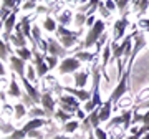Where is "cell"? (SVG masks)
I'll return each mask as SVG.
<instances>
[{
    "label": "cell",
    "instance_id": "b9f144b4",
    "mask_svg": "<svg viewBox=\"0 0 149 139\" xmlns=\"http://www.w3.org/2000/svg\"><path fill=\"white\" fill-rule=\"evenodd\" d=\"M118 124H124V119H123V116H116L114 119H111V121L108 123L106 128H113V126H118Z\"/></svg>",
    "mask_w": 149,
    "mask_h": 139
},
{
    "label": "cell",
    "instance_id": "ba28073f",
    "mask_svg": "<svg viewBox=\"0 0 149 139\" xmlns=\"http://www.w3.org/2000/svg\"><path fill=\"white\" fill-rule=\"evenodd\" d=\"M48 55H52V56H56V58H68L66 56V48H65L63 45L56 40V38H48Z\"/></svg>",
    "mask_w": 149,
    "mask_h": 139
},
{
    "label": "cell",
    "instance_id": "ac0fdd59",
    "mask_svg": "<svg viewBox=\"0 0 149 139\" xmlns=\"http://www.w3.org/2000/svg\"><path fill=\"white\" fill-rule=\"evenodd\" d=\"M88 73L86 71H76L74 73V86L78 88V90H83L88 83Z\"/></svg>",
    "mask_w": 149,
    "mask_h": 139
},
{
    "label": "cell",
    "instance_id": "277c9868",
    "mask_svg": "<svg viewBox=\"0 0 149 139\" xmlns=\"http://www.w3.org/2000/svg\"><path fill=\"white\" fill-rule=\"evenodd\" d=\"M129 75H131V71H124V75L119 78V83L116 85V88L113 90L111 96H109V99H111L113 103L119 101L124 95H126V91H128V80H129Z\"/></svg>",
    "mask_w": 149,
    "mask_h": 139
},
{
    "label": "cell",
    "instance_id": "3957f363",
    "mask_svg": "<svg viewBox=\"0 0 149 139\" xmlns=\"http://www.w3.org/2000/svg\"><path fill=\"white\" fill-rule=\"evenodd\" d=\"M103 35H104V22L96 20L95 27L90 28V32L86 33V38H85V42H83V48H90V47L96 45Z\"/></svg>",
    "mask_w": 149,
    "mask_h": 139
},
{
    "label": "cell",
    "instance_id": "8fae6325",
    "mask_svg": "<svg viewBox=\"0 0 149 139\" xmlns=\"http://www.w3.org/2000/svg\"><path fill=\"white\" fill-rule=\"evenodd\" d=\"M144 47H146V38H144L143 35H138V37H136V43H134V48H133V53H131V58H129L128 66H126V71H131V70H133V61L136 60L138 53L144 48Z\"/></svg>",
    "mask_w": 149,
    "mask_h": 139
},
{
    "label": "cell",
    "instance_id": "f546056e",
    "mask_svg": "<svg viewBox=\"0 0 149 139\" xmlns=\"http://www.w3.org/2000/svg\"><path fill=\"white\" fill-rule=\"evenodd\" d=\"M0 58H2V61H5V60H8V51L12 53V48H10V45L7 42H2V45H0Z\"/></svg>",
    "mask_w": 149,
    "mask_h": 139
},
{
    "label": "cell",
    "instance_id": "d6986e66",
    "mask_svg": "<svg viewBox=\"0 0 149 139\" xmlns=\"http://www.w3.org/2000/svg\"><path fill=\"white\" fill-rule=\"evenodd\" d=\"M98 56V53H90V51H81V50H76L74 51V58L80 60L81 63L83 61H93V60Z\"/></svg>",
    "mask_w": 149,
    "mask_h": 139
},
{
    "label": "cell",
    "instance_id": "9a60e30c",
    "mask_svg": "<svg viewBox=\"0 0 149 139\" xmlns=\"http://www.w3.org/2000/svg\"><path fill=\"white\" fill-rule=\"evenodd\" d=\"M65 91H68L71 96H74L78 101H90L93 95H91V91H86V90H76V88H65Z\"/></svg>",
    "mask_w": 149,
    "mask_h": 139
},
{
    "label": "cell",
    "instance_id": "4316f807",
    "mask_svg": "<svg viewBox=\"0 0 149 139\" xmlns=\"http://www.w3.org/2000/svg\"><path fill=\"white\" fill-rule=\"evenodd\" d=\"M55 118L58 119V121H61L63 124H66V123H70V121H71L73 114H70V113H65L63 109H58V111L55 113Z\"/></svg>",
    "mask_w": 149,
    "mask_h": 139
},
{
    "label": "cell",
    "instance_id": "30bf717a",
    "mask_svg": "<svg viewBox=\"0 0 149 139\" xmlns=\"http://www.w3.org/2000/svg\"><path fill=\"white\" fill-rule=\"evenodd\" d=\"M10 70L15 71L17 75H18L20 81L27 78V76H25V61H23L22 58H18L17 55H12L10 56Z\"/></svg>",
    "mask_w": 149,
    "mask_h": 139
},
{
    "label": "cell",
    "instance_id": "60d3db41",
    "mask_svg": "<svg viewBox=\"0 0 149 139\" xmlns=\"http://www.w3.org/2000/svg\"><path fill=\"white\" fill-rule=\"evenodd\" d=\"M2 7H5L8 10H15L17 7H18V3L13 2V0H3V2H2Z\"/></svg>",
    "mask_w": 149,
    "mask_h": 139
},
{
    "label": "cell",
    "instance_id": "7402d4cb",
    "mask_svg": "<svg viewBox=\"0 0 149 139\" xmlns=\"http://www.w3.org/2000/svg\"><path fill=\"white\" fill-rule=\"evenodd\" d=\"M15 55L18 56V58H22L23 61H28V60L33 58V51L32 50H28V48H17Z\"/></svg>",
    "mask_w": 149,
    "mask_h": 139
},
{
    "label": "cell",
    "instance_id": "9c48e42d",
    "mask_svg": "<svg viewBox=\"0 0 149 139\" xmlns=\"http://www.w3.org/2000/svg\"><path fill=\"white\" fill-rule=\"evenodd\" d=\"M128 15H129V10L124 13V15L119 18V20L114 22V25H113V33H114V42H118L119 38H123V35H124V30H126V27L129 25V20H128Z\"/></svg>",
    "mask_w": 149,
    "mask_h": 139
},
{
    "label": "cell",
    "instance_id": "4fadbf2b",
    "mask_svg": "<svg viewBox=\"0 0 149 139\" xmlns=\"http://www.w3.org/2000/svg\"><path fill=\"white\" fill-rule=\"evenodd\" d=\"M22 85H23V88H25V91H27V95L32 98L33 101H35V103H38V101L42 103V95H40V91L37 90V86H33L27 78H25V80H22Z\"/></svg>",
    "mask_w": 149,
    "mask_h": 139
},
{
    "label": "cell",
    "instance_id": "603a6c76",
    "mask_svg": "<svg viewBox=\"0 0 149 139\" xmlns=\"http://www.w3.org/2000/svg\"><path fill=\"white\" fill-rule=\"evenodd\" d=\"M56 35L60 37H78L80 35V32H71V30H68L66 27H63V25H58V28H56Z\"/></svg>",
    "mask_w": 149,
    "mask_h": 139
},
{
    "label": "cell",
    "instance_id": "6da1fadb",
    "mask_svg": "<svg viewBox=\"0 0 149 139\" xmlns=\"http://www.w3.org/2000/svg\"><path fill=\"white\" fill-rule=\"evenodd\" d=\"M100 78H101V68L100 66H95L93 68V90H91V98L90 101H86L83 104V109L86 113H93L96 108H101V96H100Z\"/></svg>",
    "mask_w": 149,
    "mask_h": 139
},
{
    "label": "cell",
    "instance_id": "816d5d0a",
    "mask_svg": "<svg viewBox=\"0 0 149 139\" xmlns=\"http://www.w3.org/2000/svg\"><path fill=\"white\" fill-rule=\"evenodd\" d=\"M88 139H96V136H95V129H90V131H88Z\"/></svg>",
    "mask_w": 149,
    "mask_h": 139
},
{
    "label": "cell",
    "instance_id": "f6af8a7d",
    "mask_svg": "<svg viewBox=\"0 0 149 139\" xmlns=\"http://www.w3.org/2000/svg\"><path fill=\"white\" fill-rule=\"evenodd\" d=\"M28 138H32V139H43V134L37 129V131H30V133H28Z\"/></svg>",
    "mask_w": 149,
    "mask_h": 139
},
{
    "label": "cell",
    "instance_id": "ee69618b",
    "mask_svg": "<svg viewBox=\"0 0 149 139\" xmlns=\"http://www.w3.org/2000/svg\"><path fill=\"white\" fill-rule=\"evenodd\" d=\"M22 99H23V101H22V103H23L25 106H33V104H35V101H33L32 98L28 96L27 93H23V95H22Z\"/></svg>",
    "mask_w": 149,
    "mask_h": 139
},
{
    "label": "cell",
    "instance_id": "83f0119b",
    "mask_svg": "<svg viewBox=\"0 0 149 139\" xmlns=\"http://www.w3.org/2000/svg\"><path fill=\"white\" fill-rule=\"evenodd\" d=\"M13 113H15V119H22L27 114V106H25L23 103H18V104H15V108H13Z\"/></svg>",
    "mask_w": 149,
    "mask_h": 139
},
{
    "label": "cell",
    "instance_id": "836d02e7",
    "mask_svg": "<svg viewBox=\"0 0 149 139\" xmlns=\"http://www.w3.org/2000/svg\"><path fill=\"white\" fill-rule=\"evenodd\" d=\"M45 61H47V65H48V68L50 70H53V68H56L58 66V58L56 56H52V55H47L45 56Z\"/></svg>",
    "mask_w": 149,
    "mask_h": 139
},
{
    "label": "cell",
    "instance_id": "db71d44e",
    "mask_svg": "<svg viewBox=\"0 0 149 139\" xmlns=\"http://www.w3.org/2000/svg\"><path fill=\"white\" fill-rule=\"evenodd\" d=\"M0 73H2V76L5 75V66H3V65H2V66H0Z\"/></svg>",
    "mask_w": 149,
    "mask_h": 139
},
{
    "label": "cell",
    "instance_id": "cb8c5ba5",
    "mask_svg": "<svg viewBox=\"0 0 149 139\" xmlns=\"http://www.w3.org/2000/svg\"><path fill=\"white\" fill-rule=\"evenodd\" d=\"M43 28H45L48 33H52V32H56L58 25H56V22H55L52 17H47V18H45V22H43Z\"/></svg>",
    "mask_w": 149,
    "mask_h": 139
},
{
    "label": "cell",
    "instance_id": "484cf974",
    "mask_svg": "<svg viewBox=\"0 0 149 139\" xmlns=\"http://www.w3.org/2000/svg\"><path fill=\"white\" fill-rule=\"evenodd\" d=\"M58 42L63 45L65 48H71V47H74V45H76L78 38H76V37H60Z\"/></svg>",
    "mask_w": 149,
    "mask_h": 139
},
{
    "label": "cell",
    "instance_id": "4dcf8cb0",
    "mask_svg": "<svg viewBox=\"0 0 149 139\" xmlns=\"http://www.w3.org/2000/svg\"><path fill=\"white\" fill-rule=\"evenodd\" d=\"M28 116L32 119H37V118H42V116H47V113L43 108H32L30 111H28Z\"/></svg>",
    "mask_w": 149,
    "mask_h": 139
},
{
    "label": "cell",
    "instance_id": "7c38bea8",
    "mask_svg": "<svg viewBox=\"0 0 149 139\" xmlns=\"http://www.w3.org/2000/svg\"><path fill=\"white\" fill-rule=\"evenodd\" d=\"M42 104H43V109H45V113H47V118H50L52 114H55V99L52 98V95L50 93H43L42 95Z\"/></svg>",
    "mask_w": 149,
    "mask_h": 139
},
{
    "label": "cell",
    "instance_id": "8d00e7d4",
    "mask_svg": "<svg viewBox=\"0 0 149 139\" xmlns=\"http://www.w3.org/2000/svg\"><path fill=\"white\" fill-rule=\"evenodd\" d=\"M25 136H28V134L20 128V129H15V133H12L10 136H8V139H23Z\"/></svg>",
    "mask_w": 149,
    "mask_h": 139
},
{
    "label": "cell",
    "instance_id": "681fc988",
    "mask_svg": "<svg viewBox=\"0 0 149 139\" xmlns=\"http://www.w3.org/2000/svg\"><path fill=\"white\" fill-rule=\"evenodd\" d=\"M143 136H144V134L141 133V131H138V134H131V136H128L126 139H141Z\"/></svg>",
    "mask_w": 149,
    "mask_h": 139
},
{
    "label": "cell",
    "instance_id": "d6a6232c",
    "mask_svg": "<svg viewBox=\"0 0 149 139\" xmlns=\"http://www.w3.org/2000/svg\"><path fill=\"white\" fill-rule=\"evenodd\" d=\"M78 128H80V123H78V121H73V119H71L70 123L63 124V131L65 133H74Z\"/></svg>",
    "mask_w": 149,
    "mask_h": 139
},
{
    "label": "cell",
    "instance_id": "f907efd6",
    "mask_svg": "<svg viewBox=\"0 0 149 139\" xmlns=\"http://www.w3.org/2000/svg\"><path fill=\"white\" fill-rule=\"evenodd\" d=\"M76 116H78V118H80V119H83V121H85V119H86V116H85V111H81V109H80V111H78V113H76Z\"/></svg>",
    "mask_w": 149,
    "mask_h": 139
},
{
    "label": "cell",
    "instance_id": "5bb4252c",
    "mask_svg": "<svg viewBox=\"0 0 149 139\" xmlns=\"http://www.w3.org/2000/svg\"><path fill=\"white\" fill-rule=\"evenodd\" d=\"M113 56V51H111V43H108L106 47H104V50H103V63L100 68L103 70V76H104V80H106V83H109V76H108L106 73V66L108 63H109V58Z\"/></svg>",
    "mask_w": 149,
    "mask_h": 139
},
{
    "label": "cell",
    "instance_id": "8992f818",
    "mask_svg": "<svg viewBox=\"0 0 149 139\" xmlns=\"http://www.w3.org/2000/svg\"><path fill=\"white\" fill-rule=\"evenodd\" d=\"M81 66V61L76 60L74 56H68V58L61 60V63L58 65V71L61 75H68V73H76V70Z\"/></svg>",
    "mask_w": 149,
    "mask_h": 139
},
{
    "label": "cell",
    "instance_id": "f5cc1de1",
    "mask_svg": "<svg viewBox=\"0 0 149 139\" xmlns=\"http://www.w3.org/2000/svg\"><path fill=\"white\" fill-rule=\"evenodd\" d=\"M53 139H71V138H66V136H60V134H58V136H55Z\"/></svg>",
    "mask_w": 149,
    "mask_h": 139
},
{
    "label": "cell",
    "instance_id": "d4e9b609",
    "mask_svg": "<svg viewBox=\"0 0 149 139\" xmlns=\"http://www.w3.org/2000/svg\"><path fill=\"white\" fill-rule=\"evenodd\" d=\"M88 118H90V121H91V126H93V129H96V128H100V108H96L93 113H90L88 114Z\"/></svg>",
    "mask_w": 149,
    "mask_h": 139
},
{
    "label": "cell",
    "instance_id": "5b68a950",
    "mask_svg": "<svg viewBox=\"0 0 149 139\" xmlns=\"http://www.w3.org/2000/svg\"><path fill=\"white\" fill-rule=\"evenodd\" d=\"M60 109H63L65 113H70V114H74L80 111V103L74 96L66 95V96L60 98Z\"/></svg>",
    "mask_w": 149,
    "mask_h": 139
},
{
    "label": "cell",
    "instance_id": "74e56055",
    "mask_svg": "<svg viewBox=\"0 0 149 139\" xmlns=\"http://www.w3.org/2000/svg\"><path fill=\"white\" fill-rule=\"evenodd\" d=\"M128 7H129V2H126V0H121V2H116V8L119 12H121L123 15L128 12Z\"/></svg>",
    "mask_w": 149,
    "mask_h": 139
},
{
    "label": "cell",
    "instance_id": "bcb514c9",
    "mask_svg": "<svg viewBox=\"0 0 149 139\" xmlns=\"http://www.w3.org/2000/svg\"><path fill=\"white\" fill-rule=\"evenodd\" d=\"M22 7H23V10H30V8H35L37 3H35V2H25Z\"/></svg>",
    "mask_w": 149,
    "mask_h": 139
},
{
    "label": "cell",
    "instance_id": "44dd1931",
    "mask_svg": "<svg viewBox=\"0 0 149 139\" xmlns=\"http://www.w3.org/2000/svg\"><path fill=\"white\" fill-rule=\"evenodd\" d=\"M20 25H22V32H23V35H25L27 38H30V40H33L32 38V30L33 28L30 27V17H22Z\"/></svg>",
    "mask_w": 149,
    "mask_h": 139
},
{
    "label": "cell",
    "instance_id": "f1b7e54d",
    "mask_svg": "<svg viewBox=\"0 0 149 139\" xmlns=\"http://www.w3.org/2000/svg\"><path fill=\"white\" fill-rule=\"evenodd\" d=\"M58 22H60V25H68L70 22H71V10H63L61 13L58 15Z\"/></svg>",
    "mask_w": 149,
    "mask_h": 139
},
{
    "label": "cell",
    "instance_id": "2e32d148",
    "mask_svg": "<svg viewBox=\"0 0 149 139\" xmlns=\"http://www.w3.org/2000/svg\"><path fill=\"white\" fill-rule=\"evenodd\" d=\"M111 111H113V101L108 98L106 101L103 103V106L100 108V121L101 123H109V118H111Z\"/></svg>",
    "mask_w": 149,
    "mask_h": 139
},
{
    "label": "cell",
    "instance_id": "7a4b0ae2",
    "mask_svg": "<svg viewBox=\"0 0 149 139\" xmlns=\"http://www.w3.org/2000/svg\"><path fill=\"white\" fill-rule=\"evenodd\" d=\"M138 37V33L136 32H133L131 35H128V37L123 40V43L121 45H118L116 42H111V51H113V60L114 61H118V60H121V56L124 55L126 58H131L129 56V53H133V43H131V40L133 38H136Z\"/></svg>",
    "mask_w": 149,
    "mask_h": 139
},
{
    "label": "cell",
    "instance_id": "ab89813d",
    "mask_svg": "<svg viewBox=\"0 0 149 139\" xmlns=\"http://www.w3.org/2000/svg\"><path fill=\"white\" fill-rule=\"evenodd\" d=\"M98 10H100V13L103 15V18H108V17L111 15V12L106 8V5L103 3V2H100V5H98Z\"/></svg>",
    "mask_w": 149,
    "mask_h": 139
},
{
    "label": "cell",
    "instance_id": "d590c367",
    "mask_svg": "<svg viewBox=\"0 0 149 139\" xmlns=\"http://www.w3.org/2000/svg\"><path fill=\"white\" fill-rule=\"evenodd\" d=\"M12 133H15V128H13L12 124H8V123L3 121V123H2V134H3V136H7V134L10 136Z\"/></svg>",
    "mask_w": 149,
    "mask_h": 139
},
{
    "label": "cell",
    "instance_id": "7dc6e473",
    "mask_svg": "<svg viewBox=\"0 0 149 139\" xmlns=\"http://www.w3.org/2000/svg\"><path fill=\"white\" fill-rule=\"evenodd\" d=\"M139 108H144V109H148V111H149V99H148V101H144V103H141V104H138V106L134 108V111H138Z\"/></svg>",
    "mask_w": 149,
    "mask_h": 139
},
{
    "label": "cell",
    "instance_id": "11a10c76",
    "mask_svg": "<svg viewBox=\"0 0 149 139\" xmlns=\"http://www.w3.org/2000/svg\"><path fill=\"white\" fill-rule=\"evenodd\" d=\"M123 138H124V133H121V134H118L116 138H113V139H123Z\"/></svg>",
    "mask_w": 149,
    "mask_h": 139
},
{
    "label": "cell",
    "instance_id": "f35d334b",
    "mask_svg": "<svg viewBox=\"0 0 149 139\" xmlns=\"http://www.w3.org/2000/svg\"><path fill=\"white\" fill-rule=\"evenodd\" d=\"M134 7H136L139 12H146L149 8V2L148 0H144V2H134Z\"/></svg>",
    "mask_w": 149,
    "mask_h": 139
},
{
    "label": "cell",
    "instance_id": "1f68e13d",
    "mask_svg": "<svg viewBox=\"0 0 149 139\" xmlns=\"http://www.w3.org/2000/svg\"><path fill=\"white\" fill-rule=\"evenodd\" d=\"M74 25H78V27H83V25H86V20H88V17H86V13H83V12H78L76 15H74Z\"/></svg>",
    "mask_w": 149,
    "mask_h": 139
},
{
    "label": "cell",
    "instance_id": "c3c4849f",
    "mask_svg": "<svg viewBox=\"0 0 149 139\" xmlns=\"http://www.w3.org/2000/svg\"><path fill=\"white\" fill-rule=\"evenodd\" d=\"M104 5H106V8H108V10L111 12V10H114V8H116V2H106Z\"/></svg>",
    "mask_w": 149,
    "mask_h": 139
},
{
    "label": "cell",
    "instance_id": "52a82bcc",
    "mask_svg": "<svg viewBox=\"0 0 149 139\" xmlns=\"http://www.w3.org/2000/svg\"><path fill=\"white\" fill-rule=\"evenodd\" d=\"M32 51H33V66L37 68V75H38V78H43L50 71L47 61H45V55L37 51V50H32Z\"/></svg>",
    "mask_w": 149,
    "mask_h": 139
},
{
    "label": "cell",
    "instance_id": "e575fe53",
    "mask_svg": "<svg viewBox=\"0 0 149 139\" xmlns=\"http://www.w3.org/2000/svg\"><path fill=\"white\" fill-rule=\"evenodd\" d=\"M37 73H35V66L33 65H28L27 68V80L28 81H37Z\"/></svg>",
    "mask_w": 149,
    "mask_h": 139
},
{
    "label": "cell",
    "instance_id": "e0dca14e",
    "mask_svg": "<svg viewBox=\"0 0 149 139\" xmlns=\"http://www.w3.org/2000/svg\"><path fill=\"white\" fill-rule=\"evenodd\" d=\"M48 121L47 119H43V118H37V119H30V121H28L27 124H25V126H23V131H25V133H30V131H37L38 128H42V126H45V124H47Z\"/></svg>",
    "mask_w": 149,
    "mask_h": 139
},
{
    "label": "cell",
    "instance_id": "9f6ffc18",
    "mask_svg": "<svg viewBox=\"0 0 149 139\" xmlns=\"http://www.w3.org/2000/svg\"><path fill=\"white\" fill-rule=\"evenodd\" d=\"M141 139H149V133H148V134H144V136H143Z\"/></svg>",
    "mask_w": 149,
    "mask_h": 139
},
{
    "label": "cell",
    "instance_id": "7bdbcfd3",
    "mask_svg": "<svg viewBox=\"0 0 149 139\" xmlns=\"http://www.w3.org/2000/svg\"><path fill=\"white\" fill-rule=\"evenodd\" d=\"M95 136H96V139H108L106 131H104V129H101V128H96L95 129Z\"/></svg>",
    "mask_w": 149,
    "mask_h": 139
},
{
    "label": "cell",
    "instance_id": "ffe728a7",
    "mask_svg": "<svg viewBox=\"0 0 149 139\" xmlns=\"http://www.w3.org/2000/svg\"><path fill=\"white\" fill-rule=\"evenodd\" d=\"M12 80H10V86H8V95H10L12 98H22V93L20 88H18V83H17L15 80V76H10Z\"/></svg>",
    "mask_w": 149,
    "mask_h": 139
}]
</instances>
